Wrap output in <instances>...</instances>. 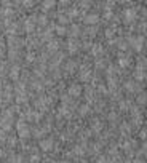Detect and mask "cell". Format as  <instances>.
<instances>
[{"label":"cell","instance_id":"obj_15","mask_svg":"<svg viewBox=\"0 0 147 163\" xmlns=\"http://www.w3.org/2000/svg\"><path fill=\"white\" fill-rule=\"evenodd\" d=\"M102 53V46L101 45H96L94 48H93V54L96 56V54H101Z\"/></svg>","mask_w":147,"mask_h":163},{"label":"cell","instance_id":"obj_24","mask_svg":"<svg viewBox=\"0 0 147 163\" xmlns=\"http://www.w3.org/2000/svg\"><path fill=\"white\" fill-rule=\"evenodd\" d=\"M24 6H26V8H32V6H34V2H24Z\"/></svg>","mask_w":147,"mask_h":163},{"label":"cell","instance_id":"obj_31","mask_svg":"<svg viewBox=\"0 0 147 163\" xmlns=\"http://www.w3.org/2000/svg\"><path fill=\"white\" fill-rule=\"evenodd\" d=\"M134 163H141V160H136V161H134Z\"/></svg>","mask_w":147,"mask_h":163},{"label":"cell","instance_id":"obj_22","mask_svg":"<svg viewBox=\"0 0 147 163\" xmlns=\"http://www.w3.org/2000/svg\"><path fill=\"white\" fill-rule=\"evenodd\" d=\"M88 110H90V109H88V106H82L80 114H82V115H85V114H88Z\"/></svg>","mask_w":147,"mask_h":163},{"label":"cell","instance_id":"obj_18","mask_svg":"<svg viewBox=\"0 0 147 163\" xmlns=\"http://www.w3.org/2000/svg\"><path fill=\"white\" fill-rule=\"evenodd\" d=\"M10 163H21V157H19V155H13Z\"/></svg>","mask_w":147,"mask_h":163},{"label":"cell","instance_id":"obj_12","mask_svg":"<svg viewBox=\"0 0 147 163\" xmlns=\"http://www.w3.org/2000/svg\"><path fill=\"white\" fill-rule=\"evenodd\" d=\"M56 34H58V35H66L67 29H66L64 26H56Z\"/></svg>","mask_w":147,"mask_h":163},{"label":"cell","instance_id":"obj_19","mask_svg":"<svg viewBox=\"0 0 147 163\" xmlns=\"http://www.w3.org/2000/svg\"><path fill=\"white\" fill-rule=\"evenodd\" d=\"M58 42H50V45H48V48H50L51 50V51H53V50H58Z\"/></svg>","mask_w":147,"mask_h":163},{"label":"cell","instance_id":"obj_23","mask_svg":"<svg viewBox=\"0 0 147 163\" xmlns=\"http://www.w3.org/2000/svg\"><path fill=\"white\" fill-rule=\"evenodd\" d=\"M145 101H147V96H142V94H141V96L138 98V102H139V104H144Z\"/></svg>","mask_w":147,"mask_h":163},{"label":"cell","instance_id":"obj_16","mask_svg":"<svg viewBox=\"0 0 147 163\" xmlns=\"http://www.w3.org/2000/svg\"><path fill=\"white\" fill-rule=\"evenodd\" d=\"M90 75H91V72H90V70H83V74H82V80H88V79H90Z\"/></svg>","mask_w":147,"mask_h":163},{"label":"cell","instance_id":"obj_8","mask_svg":"<svg viewBox=\"0 0 147 163\" xmlns=\"http://www.w3.org/2000/svg\"><path fill=\"white\" fill-rule=\"evenodd\" d=\"M54 5H56L54 0H45V2L42 3V6H43V10H50V8H53Z\"/></svg>","mask_w":147,"mask_h":163},{"label":"cell","instance_id":"obj_28","mask_svg":"<svg viewBox=\"0 0 147 163\" xmlns=\"http://www.w3.org/2000/svg\"><path fill=\"white\" fill-rule=\"evenodd\" d=\"M27 61H34V54H32V53L27 54Z\"/></svg>","mask_w":147,"mask_h":163},{"label":"cell","instance_id":"obj_4","mask_svg":"<svg viewBox=\"0 0 147 163\" xmlns=\"http://www.w3.org/2000/svg\"><path fill=\"white\" fill-rule=\"evenodd\" d=\"M53 139H43V141H40V149L43 152H50L51 149H53Z\"/></svg>","mask_w":147,"mask_h":163},{"label":"cell","instance_id":"obj_2","mask_svg":"<svg viewBox=\"0 0 147 163\" xmlns=\"http://www.w3.org/2000/svg\"><path fill=\"white\" fill-rule=\"evenodd\" d=\"M130 43H131V46L136 50V51H141L142 50V46H144V37H131L130 39Z\"/></svg>","mask_w":147,"mask_h":163},{"label":"cell","instance_id":"obj_30","mask_svg":"<svg viewBox=\"0 0 147 163\" xmlns=\"http://www.w3.org/2000/svg\"><path fill=\"white\" fill-rule=\"evenodd\" d=\"M2 155H3V150H2V149H0V157H2Z\"/></svg>","mask_w":147,"mask_h":163},{"label":"cell","instance_id":"obj_3","mask_svg":"<svg viewBox=\"0 0 147 163\" xmlns=\"http://www.w3.org/2000/svg\"><path fill=\"white\" fill-rule=\"evenodd\" d=\"M123 16H125V21H127V23H133V21L138 18L134 8H127V10H125V13H123Z\"/></svg>","mask_w":147,"mask_h":163},{"label":"cell","instance_id":"obj_5","mask_svg":"<svg viewBox=\"0 0 147 163\" xmlns=\"http://www.w3.org/2000/svg\"><path fill=\"white\" fill-rule=\"evenodd\" d=\"M83 21H85L86 24H96L97 21H99V16H97L96 13H90V15H86L83 18Z\"/></svg>","mask_w":147,"mask_h":163},{"label":"cell","instance_id":"obj_10","mask_svg":"<svg viewBox=\"0 0 147 163\" xmlns=\"http://www.w3.org/2000/svg\"><path fill=\"white\" fill-rule=\"evenodd\" d=\"M144 77H145L144 69H138L136 72H134V79H136V80H144Z\"/></svg>","mask_w":147,"mask_h":163},{"label":"cell","instance_id":"obj_13","mask_svg":"<svg viewBox=\"0 0 147 163\" xmlns=\"http://www.w3.org/2000/svg\"><path fill=\"white\" fill-rule=\"evenodd\" d=\"M18 75H19V69H18V67H13V69H11V72H10V77H11L13 80H16V79H18Z\"/></svg>","mask_w":147,"mask_h":163},{"label":"cell","instance_id":"obj_9","mask_svg":"<svg viewBox=\"0 0 147 163\" xmlns=\"http://www.w3.org/2000/svg\"><path fill=\"white\" fill-rule=\"evenodd\" d=\"M131 64V61L128 59V58H120V59H118V66H120V67H128Z\"/></svg>","mask_w":147,"mask_h":163},{"label":"cell","instance_id":"obj_25","mask_svg":"<svg viewBox=\"0 0 147 163\" xmlns=\"http://www.w3.org/2000/svg\"><path fill=\"white\" fill-rule=\"evenodd\" d=\"M106 35H107V37H112V35H114V29H107Z\"/></svg>","mask_w":147,"mask_h":163},{"label":"cell","instance_id":"obj_32","mask_svg":"<svg viewBox=\"0 0 147 163\" xmlns=\"http://www.w3.org/2000/svg\"><path fill=\"white\" fill-rule=\"evenodd\" d=\"M145 150H147V144H145Z\"/></svg>","mask_w":147,"mask_h":163},{"label":"cell","instance_id":"obj_14","mask_svg":"<svg viewBox=\"0 0 147 163\" xmlns=\"http://www.w3.org/2000/svg\"><path fill=\"white\" fill-rule=\"evenodd\" d=\"M125 88H127L128 91H134L136 90V87H134V83H133V82H127V83H125Z\"/></svg>","mask_w":147,"mask_h":163},{"label":"cell","instance_id":"obj_26","mask_svg":"<svg viewBox=\"0 0 147 163\" xmlns=\"http://www.w3.org/2000/svg\"><path fill=\"white\" fill-rule=\"evenodd\" d=\"M80 6H82V8H88L90 5H88V2H82V3H80Z\"/></svg>","mask_w":147,"mask_h":163},{"label":"cell","instance_id":"obj_29","mask_svg":"<svg viewBox=\"0 0 147 163\" xmlns=\"http://www.w3.org/2000/svg\"><path fill=\"white\" fill-rule=\"evenodd\" d=\"M88 34H90V35H94L96 31H94V29H88Z\"/></svg>","mask_w":147,"mask_h":163},{"label":"cell","instance_id":"obj_11","mask_svg":"<svg viewBox=\"0 0 147 163\" xmlns=\"http://www.w3.org/2000/svg\"><path fill=\"white\" fill-rule=\"evenodd\" d=\"M67 46H69V51H71V53H75L77 50H79V45H77V42H74V40H72V42H69V45H67Z\"/></svg>","mask_w":147,"mask_h":163},{"label":"cell","instance_id":"obj_21","mask_svg":"<svg viewBox=\"0 0 147 163\" xmlns=\"http://www.w3.org/2000/svg\"><path fill=\"white\" fill-rule=\"evenodd\" d=\"M37 23H39V24H42V26H45V24H46V18H45V16H39Z\"/></svg>","mask_w":147,"mask_h":163},{"label":"cell","instance_id":"obj_27","mask_svg":"<svg viewBox=\"0 0 147 163\" xmlns=\"http://www.w3.org/2000/svg\"><path fill=\"white\" fill-rule=\"evenodd\" d=\"M59 21H61V23H62V24H64V23H66V21H69V18H66V16H61V19H59Z\"/></svg>","mask_w":147,"mask_h":163},{"label":"cell","instance_id":"obj_1","mask_svg":"<svg viewBox=\"0 0 147 163\" xmlns=\"http://www.w3.org/2000/svg\"><path fill=\"white\" fill-rule=\"evenodd\" d=\"M16 130H18L19 138H23V139H26V138H29V136H31V130H29V126L26 125L24 120H19V122H18Z\"/></svg>","mask_w":147,"mask_h":163},{"label":"cell","instance_id":"obj_7","mask_svg":"<svg viewBox=\"0 0 147 163\" xmlns=\"http://www.w3.org/2000/svg\"><path fill=\"white\" fill-rule=\"evenodd\" d=\"M34 23H35V18L34 16H31L26 21V32H32L34 31Z\"/></svg>","mask_w":147,"mask_h":163},{"label":"cell","instance_id":"obj_6","mask_svg":"<svg viewBox=\"0 0 147 163\" xmlns=\"http://www.w3.org/2000/svg\"><path fill=\"white\" fill-rule=\"evenodd\" d=\"M80 93H82L80 85H72V87L69 88V94H72V96H80Z\"/></svg>","mask_w":147,"mask_h":163},{"label":"cell","instance_id":"obj_20","mask_svg":"<svg viewBox=\"0 0 147 163\" xmlns=\"http://www.w3.org/2000/svg\"><path fill=\"white\" fill-rule=\"evenodd\" d=\"M101 126H102V125H101L99 122H97V120H96L94 123H91V128H94L96 131H99V130H101Z\"/></svg>","mask_w":147,"mask_h":163},{"label":"cell","instance_id":"obj_17","mask_svg":"<svg viewBox=\"0 0 147 163\" xmlns=\"http://www.w3.org/2000/svg\"><path fill=\"white\" fill-rule=\"evenodd\" d=\"M79 32H80L79 26H72V31H71V34L74 35V37H77V35H79Z\"/></svg>","mask_w":147,"mask_h":163}]
</instances>
